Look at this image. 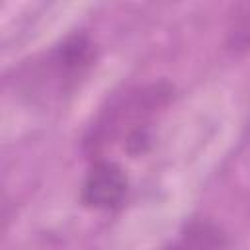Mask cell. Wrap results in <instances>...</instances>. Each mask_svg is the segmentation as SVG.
Instances as JSON below:
<instances>
[{
    "mask_svg": "<svg viewBox=\"0 0 250 250\" xmlns=\"http://www.w3.org/2000/svg\"><path fill=\"white\" fill-rule=\"evenodd\" d=\"M127 189L129 180L125 170L115 160L98 158L84 176L80 201L94 211H113L123 203Z\"/></svg>",
    "mask_w": 250,
    "mask_h": 250,
    "instance_id": "cell-3",
    "label": "cell"
},
{
    "mask_svg": "<svg viewBox=\"0 0 250 250\" xmlns=\"http://www.w3.org/2000/svg\"><path fill=\"white\" fill-rule=\"evenodd\" d=\"M229 45L232 49L250 47V4H240L229 21Z\"/></svg>",
    "mask_w": 250,
    "mask_h": 250,
    "instance_id": "cell-5",
    "label": "cell"
},
{
    "mask_svg": "<svg viewBox=\"0 0 250 250\" xmlns=\"http://www.w3.org/2000/svg\"><path fill=\"white\" fill-rule=\"evenodd\" d=\"M172 100V86L166 82H154L145 88L127 92L117 104L107 109L96 127L92 145H104L121 141L123 148L131 154L143 152L152 135V127L160 113Z\"/></svg>",
    "mask_w": 250,
    "mask_h": 250,
    "instance_id": "cell-2",
    "label": "cell"
},
{
    "mask_svg": "<svg viewBox=\"0 0 250 250\" xmlns=\"http://www.w3.org/2000/svg\"><path fill=\"white\" fill-rule=\"evenodd\" d=\"M162 250H229V236L209 219H191Z\"/></svg>",
    "mask_w": 250,
    "mask_h": 250,
    "instance_id": "cell-4",
    "label": "cell"
},
{
    "mask_svg": "<svg viewBox=\"0 0 250 250\" xmlns=\"http://www.w3.org/2000/svg\"><path fill=\"white\" fill-rule=\"evenodd\" d=\"M98 49L88 33H70L47 53L20 68L18 84L31 100H61L70 96L96 64Z\"/></svg>",
    "mask_w": 250,
    "mask_h": 250,
    "instance_id": "cell-1",
    "label": "cell"
}]
</instances>
